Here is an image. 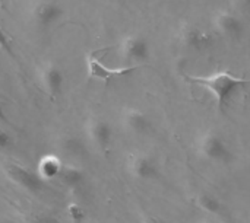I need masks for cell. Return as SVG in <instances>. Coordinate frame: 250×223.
<instances>
[{"instance_id": "19", "label": "cell", "mask_w": 250, "mask_h": 223, "mask_svg": "<svg viewBox=\"0 0 250 223\" xmlns=\"http://www.w3.org/2000/svg\"><path fill=\"white\" fill-rule=\"evenodd\" d=\"M139 223H166L161 218L151 215V213H142L139 218Z\"/></svg>"}, {"instance_id": "20", "label": "cell", "mask_w": 250, "mask_h": 223, "mask_svg": "<svg viewBox=\"0 0 250 223\" xmlns=\"http://www.w3.org/2000/svg\"><path fill=\"white\" fill-rule=\"evenodd\" d=\"M231 3L234 4V7L243 13H249L250 12V0H231Z\"/></svg>"}, {"instance_id": "14", "label": "cell", "mask_w": 250, "mask_h": 223, "mask_svg": "<svg viewBox=\"0 0 250 223\" xmlns=\"http://www.w3.org/2000/svg\"><path fill=\"white\" fill-rule=\"evenodd\" d=\"M57 180H60L69 188H76V187L82 186V183L85 180V174L76 165H64L63 164V168H62Z\"/></svg>"}, {"instance_id": "23", "label": "cell", "mask_w": 250, "mask_h": 223, "mask_svg": "<svg viewBox=\"0 0 250 223\" xmlns=\"http://www.w3.org/2000/svg\"><path fill=\"white\" fill-rule=\"evenodd\" d=\"M0 121H6V115H4V111L1 107H0Z\"/></svg>"}, {"instance_id": "3", "label": "cell", "mask_w": 250, "mask_h": 223, "mask_svg": "<svg viewBox=\"0 0 250 223\" xmlns=\"http://www.w3.org/2000/svg\"><path fill=\"white\" fill-rule=\"evenodd\" d=\"M126 169L132 178L144 183L157 181L160 178V168L157 161L144 152L130 153L126 162Z\"/></svg>"}, {"instance_id": "13", "label": "cell", "mask_w": 250, "mask_h": 223, "mask_svg": "<svg viewBox=\"0 0 250 223\" xmlns=\"http://www.w3.org/2000/svg\"><path fill=\"white\" fill-rule=\"evenodd\" d=\"M63 168L62 161L56 155H44L38 162V175L45 181L59 178V174Z\"/></svg>"}, {"instance_id": "5", "label": "cell", "mask_w": 250, "mask_h": 223, "mask_svg": "<svg viewBox=\"0 0 250 223\" xmlns=\"http://www.w3.org/2000/svg\"><path fill=\"white\" fill-rule=\"evenodd\" d=\"M177 38H179V42L185 48L195 51V53L207 51L214 44L212 37L205 29H202L201 26H198L195 23H183L179 28Z\"/></svg>"}, {"instance_id": "2", "label": "cell", "mask_w": 250, "mask_h": 223, "mask_svg": "<svg viewBox=\"0 0 250 223\" xmlns=\"http://www.w3.org/2000/svg\"><path fill=\"white\" fill-rule=\"evenodd\" d=\"M196 155L211 164H229L233 159V152L227 140L215 130L201 131L193 142Z\"/></svg>"}, {"instance_id": "1", "label": "cell", "mask_w": 250, "mask_h": 223, "mask_svg": "<svg viewBox=\"0 0 250 223\" xmlns=\"http://www.w3.org/2000/svg\"><path fill=\"white\" fill-rule=\"evenodd\" d=\"M189 82L196 83L201 88H205L209 91V93L214 96L217 107L220 110H224L229 101L231 99L233 93L245 85H249L250 80L234 76L230 72L221 70V72H214L207 76H189Z\"/></svg>"}, {"instance_id": "16", "label": "cell", "mask_w": 250, "mask_h": 223, "mask_svg": "<svg viewBox=\"0 0 250 223\" xmlns=\"http://www.w3.org/2000/svg\"><path fill=\"white\" fill-rule=\"evenodd\" d=\"M196 202H198V204H199L204 210L211 212V213H218L220 209H221L220 202H218L214 196H211V194H202V196L198 197Z\"/></svg>"}, {"instance_id": "7", "label": "cell", "mask_w": 250, "mask_h": 223, "mask_svg": "<svg viewBox=\"0 0 250 223\" xmlns=\"http://www.w3.org/2000/svg\"><path fill=\"white\" fill-rule=\"evenodd\" d=\"M122 127L132 136H145L152 130L151 118L138 108H125L120 114Z\"/></svg>"}, {"instance_id": "6", "label": "cell", "mask_w": 250, "mask_h": 223, "mask_svg": "<svg viewBox=\"0 0 250 223\" xmlns=\"http://www.w3.org/2000/svg\"><path fill=\"white\" fill-rule=\"evenodd\" d=\"M149 44L141 35H127L119 44V56L127 64H142L149 58Z\"/></svg>"}, {"instance_id": "18", "label": "cell", "mask_w": 250, "mask_h": 223, "mask_svg": "<svg viewBox=\"0 0 250 223\" xmlns=\"http://www.w3.org/2000/svg\"><path fill=\"white\" fill-rule=\"evenodd\" d=\"M12 146V137L10 134L0 126V149H7Z\"/></svg>"}, {"instance_id": "21", "label": "cell", "mask_w": 250, "mask_h": 223, "mask_svg": "<svg viewBox=\"0 0 250 223\" xmlns=\"http://www.w3.org/2000/svg\"><path fill=\"white\" fill-rule=\"evenodd\" d=\"M69 215H70V218H72L75 222L82 221V218H83L82 209H81L79 206H70V209H69Z\"/></svg>"}, {"instance_id": "11", "label": "cell", "mask_w": 250, "mask_h": 223, "mask_svg": "<svg viewBox=\"0 0 250 223\" xmlns=\"http://www.w3.org/2000/svg\"><path fill=\"white\" fill-rule=\"evenodd\" d=\"M63 16V7L60 3L53 1V0H44L40 1L34 10H32V18L37 26L41 29H48L53 26L60 18Z\"/></svg>"}, {"instance_id": "9", "label": "cell", "mask_w": 250, "mask_h": 223, "mask_svg": "<svg viewBox=\"0 0 250 223\" xmlns=\"http://www.w3.org/2000/svg\"><path fill=\"white\" fill-rule=\"evenodd\" d=\"M212 26L217 32L227 38H239L245 31V25L242 19L230 10L221 9L217 10L212 16Z\"/></svg>"}, {"instance_id": "12", "label": "cell", "mask_w": 250, "mask_h": 223, "mask_svg": "<svg viewBox=\"0 0 250 223\" xmlns=\"http://www.w3.org/2000/svg\"><path fill=\"white\" fill-rule=\"evenodd\" d=\"M41 82L48 95L57 96L63 89V72L56 64H47L41 72Z\"/></svg>"}, {"instance_id": "8", "label": "cell", "mask_w": 250, "mask_h": 223, "mask_svg": "<svg viewBox=\"0 0 250 223\" xmlns=\"http://www.w3.org/2000/svg\"><path fill=\"white\" fill-rule=\"evenodd\" d=\"M85 133L91 145L100 150L108 149L113 140V129L110 123L104 118H89L86 126H85Z\"/></svg>"}, {"instance_id": "25", "label": "cell", "mask_w": 250, "mask_h": 223, "mask_svg": "<svg viewBox=\"0 0 250 223\" xmlns=\"http://www.w3.org/2000/svg\"><path fill=\"white\" fill-rule=\"evenodd\" d=\"M0 1H3V0H0Z\"/></svg>"}, {"instance_id": "17", "label": "cell", "mask_w": 250, "mask_h": 223, "mask_svg": "<svg viewBox=\"0 0 250 223\" xmlns=\"http://www.w3.org/2000/svg\"><path fill=\"white\" fill-rule=\"evenodd\" d=\"M0 50H3L7 56H10L12 58H15V53L12 50V45H10V39L9 37L6 35V32L0 28Z\"/></svg>"}, {"instance_id": "10", "label": "cell", "mask_w": 250, "mask_h": 223, "mask_svg": "<svg viewBox=\"0 0 250 223\" xmlns=\"http://www.w3.org/2000/svg\"><path fill=\"white\" fill-rule=\"evenodd\" d=\"M142 64H127L125 67H117V69H110L107 66H104L98 58H95L94 56H88L86 57V69H88V74L94 79H100L104 82H108L113 77H120V76H126L133 73L135 70H138Z\"/></svg>"}, {"instance_id": "4", "label": "cell", "mask_w": 250, "mask_h": 223, "mask_svg": "<svg viewBox=\"0 0 250 223\" xmlns=\"http://www.w3.org/2000/svg\"><path fill=\"white\" fill-rule=\"evenodd\" d=\"M4 172L13 184H16L26 193L38 194L44 188V180L38 175V172H34L26 167L18 164H7L4 165Z\"/></svg>"}, {"instance_id": "24", "label": "cell", "mask_w": 250, "mask_h": 223, "mask_svg": "<svg viewBox=\"0 0 250 223\" xmlns=\"http://www.w3.org/2000/svg\"><path fill=\"white\" fill-rule=\"evenodd\" d=\"M193 223H215V222L208 221V219H199V221H196V222H193Z\"/></svg>"}, {"instance_id": "22", "label": "cell", "mask_w": 250, "mask_h": 223, "mask_svg": "<svg viewBox=\"0 0 250 223\" xmlns=\"http://www.w3.org/2000/svg\"><path fill=\"white\" fill-rule=\"evenodd\" d=\"M34 223H62V222H60V221H57V219H54V218H51V216H47V215H38V216H35Z\"/></svg>"}, {"instance_id": "15", "label": "cell", "mask_w": 250, "mask_h": 223, "mask_svg": "<svg viewBox=\"0 0 250 223\" xmlns=\"http://www.w3.org/2000/svg\"><path fill=\"white\" fill-rule=\"evenodd\" d=\"M62 149L70 156H83L86 153L85 145L76 137H64L62 142Z\"/></svg>"}]
</instances>
